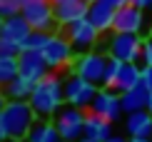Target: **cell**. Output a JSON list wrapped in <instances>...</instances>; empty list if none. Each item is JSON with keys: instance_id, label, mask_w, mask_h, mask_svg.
<instances>
[{"instance_id": "cell-32", "label": "cell", "mask_w": 152, "mask_h": 142, "mask_svg": "<svg viewBox=\"0 0 152 142\" xmlns=\"http://www.w3.org/2000/svg\"><path fill=\"white\" fill-rule=\"evenodd\" d=\"M105 142H130V137H122V135H112V137H107Z\"/></svg>"}, {"instance_id": "cell-36", "label": "cell", "mask_w": 152, "mask_h": 142, "mask_svg": "<svg viewBox=\"0 0 152 142\" xmlns=\"http://www.w3.org/2000/svg\"><path fill=\"white\" fill-rule=\"evenodd\" d=\"M147 110L152 112V92H150V102H147Z\"/></svg>"}, {"instance_id": "cell-4", "label": "cell", "mask_w": 152, "mask_h": 142, "mask_svg": "<svg viewBox=\"0 0 152 142\" xmlns=\"http://www.w3.org/2000/svg\"><path fill=\"white\" fill-rule=\"evenodd\" d=\"M142 48H145V37L135 33H115L107 40V55L117 57L122 62L142 60Z\"/></svg>"}, {"instance_id": "cell-21", "label": "cell", "mask_w": 152, "mask_h": 142, "mask_svg": "<svg viewBox=\"0 0 152 142\" xmlns=\"http://www.w3.org/2000/svg\"><path fill=\"white\" fill-rule=\"evenodd\" d=\"M33 87H35V82H33V80H28V77L18 75L15 80L8 82L3 90H5V95H8V100H30V95H33Z\"/></svg>"}, {"instance_id": "cell-13", "label": "cell", "mask_w": 152, "mask_h": 142, "mask_svg": "<svg viewBox=\"0 0 152 142\" xmlns=\"http://www.w3.org/2000/svg\"><path fill=\"white\" fill-rule=\"evenodd\" d=\"M53 8H55V20H58V25L67 28V25L87 18L90 3H87V0H60V3H55Z\"/></svg>"}, {"instance_id": "cell-24", "label": "cell", "mask_w": 152, "mask_h": 142, "mask_svg": "<svg viewBox=\"0 0 152 142\" xmlns=\"http://www.w3.org/2000/svg\"><path fill=\"white\" fill-rule=\"evenodd\" d=\"M120 65H122V60H117V57H110V60H107L105 80H102L105 87H115V80H117V75H120Z\"/></svg>"}, {"instance_id": "cell-15", "label": "cell", "mask_w": 152, "mask_h": 142, "mask_svg": "<svg viewBox=\"0 0 152 142\" xmlns=\"http://www.w3.org/2000/svg\"><path fill=\"white\" fill-rule=\"evenodd\" d=\"M125 135L127 137H152V112L137 110L125 117Z\"/></svg>"}, {"instance_id": "cell-12", "label": "cell", "mask_w": 152, "mask_h": 142, "mask_svg": "<svg viewBox=\"0 0 152 142\" xmlns=\"http://www.w3.org/2000/svg\"><path fill=\"white\" fill-rule=\"evenodd\" d=\"M18 62H20V75L28 77V80H33V82L42 80L50 72L45 57H42V53H37V50H20L18 53Z\"/></svg>"}, {"instance_id": "cell-30", "label": "cell", "mask_w": 152, "mask_h": 142, "mask_svg": "<svg viewBox=\"0 0 152 142\" xmlns=\"http://www.w3.org/2000/svg\"><path fill=\"white\" fill-rule=\"evenodd\" d=\"M102 3H107V5H112L115 10H120V8H125V5H127L130 0H102Z\"/></svg>"}, {"instance_id": "cell-23", "label": "cell", "mask_w": 152, "mask_h": 142, "mask_svg": "<svg viewBox=\"0 0 152 142\" xmlns=\"http://www.w3.org/2000/svg\"><path fill=\"white\" fill-rule=\"evenodd\" d=\"M50 37L53 33H42V30H33L28 37H25V42L20 45V50H37V53H42V48L50 42Z\"/></svg>"}, {"instance_id": "cell-38", "label": "cell", "mask_w": 152, "mask_h": 142, "mask_svg": "<svg viewBox=\"0 0 152 142\" xmlns=\"http://www.w3.org/2000/svg\"><path fill=\"white\" fill-rule=\"evenodd\" d=\"M50 3H53V5H55V3H60V0H50Z\"/></svg>"}, {"instance_id": "cell-16", "label": "cell", "mask_w": 152, "mask_h": 142, "mask_svg": "<svg viewBox=\"0 0 152 142\" xmlns=\"http://www.w3.org/2000/svg\"><path fill=\"white\" fill-rule=\"evenodd\" d=\"M112 135H115V132H112V122L107 117H102V115L87 110V115H85V137L105 142L107 137H112Z\"/></svg>"}, {"instance_id": "cell-31", "label": "cell", "mask_w": 152, "mask_h": 142, "mask_svg": "<svg viewBox=\"0 0 152 142\" xmlns=\"http://www.w3.org/2000/svg\"><path fill=\"white\" fill-rule=\"evenodd\" d=\"M5 105H8V95H5V90L0 87V115H3V110H5Z\"/></svg>"}, {"instance_id": "cell-19", "label": "cell", "mask_w": 152, "mask_h": 142, "mask_svg": "<svg viewBox=\"0 0 152 142\" xmlns=\"http://www.w3.org/2000/svg\"><path fill=\"white\" fill-rule=\"evenodd\" d=\"M140 82H142V67L137 65V62H122V65H120V75H117L112 90L127 92V90H132L135 85H140Z\"/></svg>"}, {"instance_id": "cell-28", "label": "cell", "mask_w": 152, "mask_h": 142, "mask_svg": "<svg viewBox=\"0 0 152 142\" xmlns=\"http://www.w3.org/2000/svg\"><path fill=\"white\" fill-rule=\"evenodd\" d=\"M142 85L152 92V67H147V65L142 67Z\"/></svg>"}, {"instance_id": "cell-18", "label": "cell", "mask_w": 152, "mask_h": 142, "mask_svg": "<svg viewBox=\"0 0 152 142\" xmlns=\"http://www.w3.org/2000/svg\"><path fill=\"white\" fill-rule=\"evenodd\" d=\"M120 100H122V110H125V115L137 112V110H147L150 90L140 82V85H135L132 90H127V92H120Z\"/></svg>"}, {"instance_id": "cell-41", "label": "cell", "mask_w": 152, "mask_h": 142, "mask_svg": "<svg viewBox=\"0 0 152 142\" xmlns=\"http://www.w3.org/2000/svg\"><path fill=\"white\" fill-rule=\"evenodd\" d=\"M3 142H10V140H3Z\"/></svg>"}, {"instance_id": "cell-6", "label": "cell", "mask_w": 152, "mask_h": 142, "mask_svg": "<svg viewBox=\"0 0 152 142\" xmlns=\"http://www.w3.org/2000/svg\"><path fill=\"white\" fill-rule=\"evenodd\" d=\"M97 90H100V85H95V82L85 80V77H80V75H72V77L65 80V102L87 110L92 105Z\"/></svg>"}, {"instance_id": "cell-33", "label": "cell", "mask_w": 152, "mask_h": 142, "mask_svg": "<svg viewBox=\"0 0 152 142\" xmlns=\"http://www.w3.org/2000/svg\"><path fill=\"white\" fill-rule=\"evenodd\" d=\"M130 142H152V137H130Z\"/></svg>"}, {"instance_id": "cell-40", "label": "cell", "mask_w": 152, "mask_h": 142, "mask_svg": "<svg viewBox=\"0 0 152 142\" xmlns=\"http://www.w3.org/2000/svg\"><path fill=\"white\" fill-rule=\"evenodd\" d=\"M87 3H97V0H87Z\"/></svg>"}, {"instance_id": "cell-20", "label": "cell", "mask_w": 152, "mask_h": 142, "mask_svg": "<svg viewBox=\"0 0 152 142\" xmlns=\"http://www.w3.org/2000/svg\"><path fill=\"white\" fill-rule=\"evenodd\" d=\"M25 140H28V142H58L60 140V132H58V127H55V122L37 117Z\"/></svg>"}, {"instance_id": "cell-27", "label": "cell", "mask_w": 152, "mask_h": 142, "mask_svg": "<svg viewBox=\"0 0 152 142\" xmlns=\"http://www.w3.org/2000/svg\"><path fill=\"white\" fill-rule=\"evenodd\" d=\"M18 53H20L18 48H12L10 42H5L3 37H0V60H3V57H10V55H18Z\"/></svg>"}, {"instance_id": "cell-9", "label": "cell", "mask_w": 152, "mask_h": 142, "mask_svg": "<svg viewBox=\"0 0 152 142\" xmlns=\"http://www.w3.org/2000/svg\"><path fill=\"white\" fill-rule=\"evenodd\" d=\"M23 18L28 20V25L33 30H42V33H53V28L58 25V20H55V8H53L50 0L23 5Z\"/></svg>"}, {"instance_id": "cell-7", "label": "cell", "mask_w": 152, "mask_h": 142, "mask_svg": "<svg viewBox=\"0 0 152 142\" xmlns=\"http://www.w3.org/2000/svg\"><path fill=\"white\" fill-rule=\"evenodd\" d=\"M65 37L70 40L75 53H90L92 45H97V37H100V30L90 23V18H82V20L67 25V33Z\"/></svg>"}, {"instance_id": "cell-34", "label": "cell", "mask_w": 152, "mask_h": 142, "mask_svg": "<svg viewBox=\"0 0 152 142\" xmlns=\"http://www.w3.org/2000/svg\"><path fill=\"white\" fill-rule=\"evenodd\" d=\"M77 142H97V140H90V137H80Z\"/></svg>"}, {"instance_id": "cell-11", "label": "cell", "mask_w": 152, "mask_h": 142, "mask_svg": "<svg viewBox=\"0 0 152 142\" xmlns=\"http://www.w3.org/2000/svg\"><path fill=\"white\" fill-rule=\"evenodd\" d=\"M147 25V15H145L142 8L127 3L125 8H120L115 12V25H112V33H135L140 35Z\"/></svg>"}, {"instance_id": "cell-29", "label": "cell", "mask_w": 152, "mask_h": 142, "mask_svg": "<svg viewBox=\"0 0 152 142\" xmlns=\"http://www.w3.org/2000/svg\"><path fill=\"white\" fill-rule=\"evenodd\" d=\"M3 140H10V132H8V125H5V117L0 115V142Z\"/></svg>"}, {"instance_id": "cell-3", "label": "cell", "mask_w": 152, "mask_h": 142, "mask_svg": "<svg viewBox=\"0 0 152 142\" xmlns=\"http://www.w3.org/2000/svg\"><path fill=\"white\" fill-rule=\"evenodd\" d=\"M85 115H87V110H82V107L62 105L53 117L60 137L67 142H77L80 137H85Z\"/></svg>"}, {"instance_id": "cell-8", "label": "cell", "mask_w": 152, "mask_h": 142, "mask_svg": "<svg viewBox=\"0 0 152 142\" xmlns=\"http://www.w3.org/2000/svg\"><path fill=\"white\" fill-rule=\"evenodd\" d=\"M75 50H72V45L67 37H62V35H53L50 37V42L42 48V57H45V62H48V67L50 70H62V67H67V65H72V55Z\"/></svg>"}, {"instance_id": "cell-37", "label": "cell", "mask_w": 152, "mask_h": 142, "mask_svg": "<svg viewBox=\"0 0 152 142\" xmlns=\"http://www.w3.org/2000/svg\"><path fill=\"white\" fill-rule=\"evenodd\" d=\"M3 20H5V18H3V15H0V28H3Z\"/></svg>"}, {"instance_id": "cell-10", "label": "cell", "mask_w": 152, "mask_h": 142, "mask_svg": "<svg viewBox=\"0 0 152 142\" xmlns=\"http://www.w3.org/2000/svg\"><path fill=\"white\" fill-rule=\"evenodd\" d=\"M87 110H92V112L102 115V117H107L110 122H117V120L125 115L122 100H120V92H117V90H112V87H105V85L97 90V95H95L92 105L87 107Z\"/></svg>"}, {"instance_id": "cell-42", "label": "cell", "mask_w": 152, "mask_h": 142, "mask_svg": "<svg viewBox=\"0 0 152 142\" xmlns=\"http://www.w3.org/2000/svg\"><path fill=\"white\" fill-rule=\"evenodd\" d=\"M23 142H28V140H23Z\"/></svg>"}, {"instance_id": "cell-25", "label": "cell", "mask_w": 152, "mask_h": 142, "mask_svg": "<svg viewBox=\"0 0 152 142\" xmlns=\"http://www.w3.org/2000/svg\"><path fill=\"white\" fill-rule=\"evenodd\" d=\"M23 12V0H0V15L10 18V15H20Z\"/></svg>"}, {"instance_id": "cell-17", "label": "cell", "mask_w": 152, "mask_h": 142, "mask_svg": "<svg viewBox=\"0 0 152 142\" xmlns=\"http://www.w3.org/2000/svg\"><path fill=\"white\" fill-rule=\"evenodd\" d=\"M115 8L112 5L102 3V0H97V3H90V10H87V18H90V23L95 28L100 30V33H110L112 25H115Z\"/></svg>"}, {"instance_id": "cell-22", "label": "cell", "mask_w": 152, "mask_h": 142, "mask_svg": "<svg viewBox=\"0 0 152 142\" xmlns=\"http://www.w3.org/2000/svg\"><path fill=\"white\" fill-rule=\"evenodd\" d=\"M20 75V62H18V55L3 57L0 60V87H5L8 82H12Z\"/></svg>"}, {"instance_id": "cell-39", "label": "cell", "mask_w": 152, "mask_h": 142, "mask_svg": "<svg viewBox=\"0 0 152 142\" xmlns=\"http://www.w3.org/2000/svg\"><path fill=\"white\" fill-rule=\"evenodd\" d=\"M58 142H67V140H62V137H60V140H58Z\"/></svg>"}, {"instance_id": "cell-14", "label": "cell", "mask_w": 152, "mask_h": 142, "mask_svg": "<svg viewBox=\"0 0 152 142\" xmlns=\"http://www.w3.org/2000/svg\"><path fill=\"white\" fill-rule=\"evenodd\" d=\"M30 33H33V28H30L28 20L23 18V12H20V15L5 18L3 28H0V37H3L5 42H10L12 48H18V50H20V45L25 42V37H28Z\"/></svg>"}, {"instance_id": "cell-35", "label": "cell", "mask_w": 152, "mask_h": 142, "mask_svg": "<svg viewBox=\"0 0 152 142\" xmlns=\"http://www.w3.org/2000/svg\"><path fill=\"white\" fill-rule=\"evenodd\" d=\"M30 3H42V0H23V5H30Z\"/></svg>"}, {"instance_id": "cell-5", "label": "cell", "mask_w": 152, "mask_h": 142, "mask_svg": "<svg viewBox=\"0 0 152 142\" xmlns=\"http://www.w3.org/2000/svg\"><path fill=\"white\" fill-rule=\"evenodd\" d=\"M107 60H110V55H102V53H82L77 60L72 62L70 75H80V77H85V80H90V82L102 87Z\"/></svg>"}, {"instance_id": "cell-2", "label": "cell", "mask_w": 152, "mask_h": 142, "mask_svg": "<svg viewBox=\"0 0 152 142\" xmlns=\"http://www.w3.org/2000/svg\"><path fill=\"white\" fill-rule=\"evenodd\" d=\"M3 117H5V125H8L10 140L23 142L28 137L30 127L35 125L37 115H35V110L28 100H8V105L3 110Z\"/></svg>"}, {"instance_id": "cell-26", "label": "cell", "mask_w": 152, "mask_h": 142, "mask_svg": "<svg viewBox=\"0 0 152 142\" xmlns=\"http://www.w3.org/2000/svg\"><path fill=\"white\" fill-rule=\"evenodd\" d=\"M142 62L147 67H152V37H145V48H142Z\"/></svg>"}, {"instance_id": "cell-1", "label": "cell", "mask_w": 152, "mask_h": 142, "mask_svg": "<svg viewBox=\"0 0 152 142\" xmlns=\"http://www.w3.org/2000/svg\"><path fill=\"white\" fill-rule=\"evenodd\" d=\"M30 105L40 120H53L55 112L65 105V80L55 72H48L42 80L35 82L33 95H30Z\"/></svg>"}]
</instances>
